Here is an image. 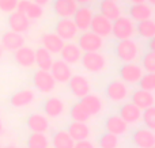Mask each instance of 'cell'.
Returning <instances> with one entry per match:
<instances>
[{"label": "cell", "mask_w": 155, "mask_h": 148, "mask_svg": "<svg viewBox=\"0 0 155 148\" xmlns=\"http://www.w3.org/2000/svg\"><path fill=\"white\" fill-rule=\"evenodd\" d=\"M52 7L59 18H72L79 4L75 0H53Z\"/></svg>", "instance_id": "22"}, {"label": "cell", "mask_w": 155, "mask_h": 148, "mask_svg": "<svg viewBox=\"0 0 155 148\" xmlns=\"http://www.w3.org/2000/svg\"><path fill=\"white\" fill-rule=\"evenodd\" d=\"M33 86L35 90H38L42 94H49L54 90L56 87V80L52 76V73L49 71L44 69H37L33 75Z\"/></svg>", "instance_id": "6"}, {"label": "cell", "mask_w": 155, "mask_h": 148, "mask_svg": "<svg viewBox=\"0 0 155 148\" xmlns=\"http://www.w3.org/2000/svg\"><path fill=\"white\" fill-rule=\"evenodd\" d=\"M147 3L151 5V7H155V0H147Z\"/></svg>", "instance_id": "46"}, {"label": "cell", "mask_w": 155, "mask_h": 148, "mask_svg": "<svg viewBox=\"0 0 155 148\" xmlns=\"http://www.w3.org/2000/svg\"><path fill=\"white\" fill-rule=\"evenodd\" d=\"M154 83H155V73H154Z\"/></svg>", "instance_id": "50"}, {"label": "cell", "mask_w": 155, "mask_h": 148, "mask_svg": "<svg viewBox=\"0 0 155 148\" xmlns=\"http://www.w3.org/2000/svg\"><path fill=\"white\" fill-rule=\"evenodd\" d=\"M132 143L137 148H150L155 144V132L148 128H139L132 133Z\"/></svg>", "instance_id": "17"}, {"label": "cell", "mask_w": 155, "mask_h": 148, "mask_svg": "<svg viewBox=\"0 0 155 148\" xmlns=\"http://www.w3.org/2000/svg\"><path fill=\"white\" fill-rule=\"evenodd\" d=\"M27 148H49V140L45 133H35L27 137Z\"/></svg>", "instance_id": "34"}, {"label": "cell", "mask_w": 155, "mask_h": 148, "mask_svg": "<svg viewBox=\"0 0 155 148\" xmlns=\"http://www.w3.org/2000/svg\"><path fill=\"white\" fill-rule=\"evenodd\" d=\"M112 23L110 19L104 16L102 14H94L93 21L90 24V30L102 38H107L112 35Z\"/></svg>", "instance_id": "13"}, {"label": "cell", "mask_w": 155, "mask_h": 148, "mask_svg": "<svg viewBox=\"0 0 155 148\" xmlns=\"http://www.w3.org/2000/svg\"><path fill=\"white\" fill-rule=\"evenodd\" d=\"M3 57V49H2V46H0V59Z\"/></svg>", "instance_id": "48"}, {"label": "cell", "mask_w": 155, "mask_h": 148, "mask_svg": "<svg viewBox=\"0 0 155 148\" xmlns=\"http://www.w3.org/2000/svg\"><path fill=\"white\" fill-rule=\"evenodd\" d=\"M4 148H18V147H15V146H5Z\"/></svg>", "instance_id": "49"}, {"label": "cell", "mask_w": 155, "mask_h": 148, "mask_svg": "<svg viewBox=\"0 0 155 148\" xmlns=\"http://www.w3.org/2000/svg\"><path fill=\"white\" fill-rule=\"evenodd\" d=\"M75 140L70 136L67 130H59L52 136V147L53 148H74Z\"/></svg>", "instance_id": "32"}, {"label": "cell", "mask_w": 155, "mask_h": 148, "mask_svg": "<svg viewBox=\"0 0 155 148\" xmlns=\"http://www.w3.org/2000/svg\"><path fill=\"white\" fill-rule=\"evenodd\" d=\"M99 14H102L104 16H106L110 21H114L118 16L123 15V7L118 4V2L114 0H102L98 5Z\"/></svg>", "instance_id": "27"}, {"label": "cell", "mask_w": 155, "mask_h": 148, "mask_svg": "<svg viewBox=\"0 0 155 148\" xmlns=\"http://www.w3.org/2000/svg\"><path fill=\"white\" fill-rule=\"evenodd\" d=\"M71 118L74 120V121H78V122H86L88 118H90V116L87 114V111L84 110V108L82 106V103L80 102H76L75 105L71 108Z\"/></svg>", "instance_id": "36"}, {"label": "cell", "mask_w": 155, "mask_h": 148, "mask_svg": "<svg viewBox=\"0 0 155 148\" xmlns=\"http://www.w3.org/2000/svg\"><path fill=\"white\" fill-rule=\"evenodd\" d=\"M26 127L30 132L46 133L49 130V120L48 117L41 113H33L27 117Z\"/></svg>", "instance_id": "21"}, {"label": "cell", "mask_w": 155, "mask_h": 148, "mask_svg": "<svg viewBox=\"0 0 155 148\" xmlns=\"http://www.w3.org/2000/svg\"><path fill=\"white\" fill-rule=\"evenodd\" d=\"M68 88L75 98H83L91 92V84L86 76L83 75H72L68 80Z\"/></svg>", "instance_id": "9"}, {"label": "cell", "mask_w": 155, "mask_h": 148, "mask_svg": "<svg viewBox=\"0 0 155 148\" xmlns=\"http://www.w3.org/2000/svg\"><path fill=\"white\" fill-rule=\"evenodd\" d=\"M139 87L146 91H155V83H154V73H143V76L139 80Z\"/></svg>", "instance_id": "39"}, {"label": "cell", "mask_w": 155, "mask_h": 148, "mask_svg": "<svg viewBox=\"0 0 155 148\" xmlns=\"http://www.w3.org/2000/svg\"><path fill=\"white\" fill-rule=\"evenodd\" d=\"M14 60L22 68H33L35 65V50L23 45L14 52Z\"/></svg>", "instance_id": "15"}, {"label": "cell", "mask_w": 155, "mask_h": 148, "mask_svg": "<svg viewBox=\"0 0 155 148\" xmlns=\"http://www.w3.org/2000/svg\"><path fill=\"white\" fill-rule=\"evenodd\" d=\"M116 54L123 63L136 61L140 56V45L135 40H121L116 45Z\"/></svg>", "instance_id": "3"}, {"label": "cell", "mask_w": 155, "mask_h": 148, "mask_svg": "<svg viewBox=\"0 0 155 148\" xmlns=\"http://www.w3.org/2000/svg\"><path fill=\"white\" fill-rule=\"evenodd\" d=\"M41 45L52 54H59L63 45H64V41L56 33H45L41 35Z\"/></svg>", "instance_id": "28"}, {"label": "cell", "mask_w": 155, "mask_h": 148, "mask_svg": "<svg viewBox=\"0 0 155 148\" xmlns=\"http://www.w3.org/2000/svg\"><path fill=\"white\" fill-rule=\"evenodd\" d=\"M67 132L70 133V136L75 141L86 140V139L90 137V128H88V125L84 124V122L72 121L70 124V127H68Z\"/></svg>", "instance_id": "30"}, {"label": "cell", "mask_w": 155, "mask_h": 148, "mask_svg": "<svg viewBox=\"0 0 155 148\" xmlns=\"http://www.w3.org/2000/svg\"><path fill=\"white\" fill-rule=\"evenodd\" d=\"M52 64H53V54L46 50L44 46L38 48L35 50V65L38 67V69L51 71Z\"/></svg>", "instance_id": "31"}, {"label": "cell", "mask_w": 155, "mask_h": 148, "mask_svg": "<svg viewBox=\"0 0 155 148\" xmlns=\"http://www.w3.org/2000/svg\"><path fill=\"white\" fill-rule=\"evenodd\" d=\"M136 34V23L129 16L121 15L112 23V35L116 40H129Z\"/></svg>", "instance_id": "1"}, {"label": "cell", "mask_w": 155, "mask_h": 148, "mask_svg": "<svg viewBox=\"0 0 155 148\" xmlns=\"http://www.w3.org/2000/svg\"><path fill=\"white\" fill-rule=\"evenodd\" d=\"M118 75L121 80H124L127 84H136L143 76V68L135 61L124 63L118 69Z\"/></svg>", "instance_id": "7"}, {"label": "cell", "mask_w": 155, "mask_h": 148, "mask_svg": "<svg viewBox=\"0 0 155 148\" xmlns=\"http://www.w3.org/2000/svg\"><path fill=\"white\" fill-rule=\"evenodd\" d=\"M35 99V94L31 88H23L14 92L10 98V103L15 109H23L30 106Z\"/></svg>", "instance_id": "18"}, {"label": "cell", "mask_w": 155, "mask_h": 148, "mask_svg": "<svg viewBox=\"0 0 155 148\" xmlns=\"http://www.w3.org/2000/svg\"><path fill=\"white\" fill-rule=\"evenodd\" d=\"M131 102L135 103L139 109L144 110L147 108L155 105V97L153 91H146V90H136L131 94Z\"/></svg>", "instance_id": "26"}, {"label": "cell", "mask_w": 155, "mask_h": 148, "mask_svg": "<svg viewBox=\"0 0 155 148\" xmlns=\"http://www.w3.org/2000/svg\"><path fill=\"white\" fill-rule=\"evenodd\" d=\"M142 68L146 72L155 73V52L150 50L142 57Z\"/></svg>", "instance_id": "38"}, {"label": "cell", "mask_w": 155, "mask_h": 148, "mask_svg": "<svg viewBox=\"0 0 155 148\" xmlns=\"http://www.w3.org/2000/svg\"><path fill=\"white\" fill-rule=\"evenodd\" d=\"M150 148H155V144H154V146H153V147H150Z\"/></svg>", "instance_id": "51"}, {"label": "cell", "mask_w": 155, "mask_h": 148, "mask_svg": "<svg viewBox=\"0 0 155 148\" xmlns=\"http://www.w3.org/2000/svg\"><path fill=\"white\" fill-rule=\"evenodd\" d=\"M52 76L54 78L56 83H68V80L72 76V69H71V65L67 64L64 60L59 59V60H53V64L51 67Z\"/></svg>", "instance_id": "14"}, {"label": "cell", "mask_w": 155, "mask_h": 148, "mask_svg": "<svg viewBox=\"0 0 155 148\" xmlns=\"http://www.w3.org/2000/svg\"><path fill=\"white\" fill-rule=\"evenodd\" d=\"M60 56H61V60H64L67 64L75 65L78 63H80L82 50H80V48L78 46V43L67 41V42H64L61 50H60Z\"/></svg>", "instance_id": "19"}, {"label": "cell", "mask_w": 155, "mask_h": 148, "mask_svg": "<svg viewBox=\"0 0 155 148\" xmlns=\"http://www.w3.org/2000/svg\"><path fill=\"white\" fill-rule=\"evenodd\" d=\"M129 2L134 4V3H144V2H147V0H129Z\"/></svg>", "instance_id": "45"}, {"label": "cell", "mask_w": 155, "mask_h": 148, "mask_svg": "<svg viewBox=\"0 0 155 148\" xmlns=\"http://www.w3.org/2000/svg\"><path fill=\"white\" fill-rule=\"evenodd\" d=\"M44 113L46 114V117L49 118H57L60 117L65 110V103L63 99L57 97H49L44 101Z\"/></svg>", "instance_id": "20"}, {"label": "cell", "mask_w": 155, "mask_h": 148, "mask_svg": "<svg viewBox=\"0 0 155 148\" xmlns=\"http://www.w3.org/2000/svg\"><path fill=\"white\" fill-rule=\"evenodd\" d=\"M104 38L91 30L82 31L78 35V46L82 52H99L104 48Z\"/></svg>", "instance_id": "4"}, {"label": "cell", "mask_w": 155, "mask_h": 148, "mask_svg": "<svg viewBox=\"0 0 155 148\" xmlns=\"http://www.w3.org/2000/svg\"><path fill=\"white\" fill-rule=\"evenodd\" d=\"M105 128L106 132L116 136H123L128 132V124L120 116H109L105 121Z\"/></svg>", "instance_id": "29"}, {"label": "cell", "mask_w": 155, "mask_h": 148, "mask_svg": "<svg viewBox=\"0 0 155 148\" xmlns=\"http://www.w3.org/2000/svg\"><path fill=\"white\" fill-rule=\"evenodd\" d=\"M136 34L144 40H150L155 35V21L153 18L146 21L137 22L136 24Z\"/></svg>", "instance_id": "33"}, {"label": "cell", "mask_w": 155, "mask_h": 148, "mask_svg": "<svg viewBox=\"0 0 155 148\" xmlns=\"http://www.w3.org/2000/svg\"><path fill=\"white\" fill-rule=\"evenodd\" d=\"M30 22L31 21H30L23 12H21V11H18V10L12 11V12L8 15V19H7L10 30L21 33V34H25V33H27L30 30Z\"/></svg>", "instance_id": "12"}, {"label": "cell", "mask_w": 155, "mask_h": 148, "mask_svg": "<svg viewBox=\"0 0 155 148\" xmlns=\"http://www.w3.org/2000/svg\"><path fill=\"white\" fill-rule=\"evenodd\" d=\"M105 92H106V97L109 101H112V102H114V103H121L129 97L131 90H129L128 84L124 80H121V79H114V80H112L106 86Z\"/></svg>", "instance_id": "5"}, {"label": "cell", "mask_w": 155, "mask_h": 148, "mask_svg": "<svg viewBox=\"0 0 155 148\" xmlns=\"http://www.w3.org/2000/svg\"><path fill=\"white\" fill-rule=\"evenodd\" d=\"M54 33L63 41H72L74 38L78 37L79 30L72 18H60L54 24Z\"/></svg>", "instance_id": "8"}, {"label": "cell", "mask_w": 155, "mask_h": 148, "mask_svg": "<svg viewBox=\"0 0 155 148\" xmlns=\"http://www.w3.org/2000/svg\"><path fill=\"white\" fill-rule=\"evenodd\" d=\"M16 10L23 12L30 21H38L44 15V8L31 0H18Z\"/></svg>", "instance_id": "23"}, {"label": "cell", "mask_w": 155, "mask_h": 148, "mask_svg": "<svg viewBox=\"0 0 155 148\" xmlns=\"http://www.w3.org/2000/svg\"><path fill=\"white\" fill-rule=\"evenodd\" d=\"M23 45H25L23 34L12 31V30H8V31L3 33L2 38H0V46L5 52H15L16 49H19Z\"/></svg>", "instance_id": "11"}, {"label": "cell", "mask_w": 155, "mask_h": 148, "mask_svg": "<svg viewBox=\"0 0 155 148\" xmlns=\"http://www.w3.org/2000/svg\"><path fill=\"white\" fill-rule=\"evenodd\" d=\"M0 148H2V144H0Z\"/></svg>", "instance_id": "53"}, {"label": "cell", "mask_w": 155, "mask_h": 148, "mask_svg": "<svg viewBox=\"0 0 155 148\" xmlns=\"http://www.w3.org/2000/svg\"><path fill=\"white\" fill-rule=\"evenodd\" d=\"M18 0H0V11L5 14H11L16 10Z\"/></svg>", "instance_id": "40"}, {"label": "cell", "mask_w": 155, "mask_h": 148, "mask_svg": "<svg viewBox=\"0 0 155 148\" xmlns=\"http://www.w3.org/2000/svg\"><path fill=\"white\" fill-rule=\"evenodd\" d=\"M148 49H150L151 52H155V35L148 40Z\"/></svg>", "instance_id": "42"}, {"label": "cell", "mask_w": 155, "mask_h": 148, "mask_svg": "<svg viewBox=\"0 0 155 148\" xmlns=\"http://www.w3.org/2000/svg\"><path fill=\"white\" fill-rule=\"evenodd\" d=\"M82 65L87 72L90 73H99L106 71L107 68V57L99 52H84L82 54Z\"/></svg>", "instance_id": "2"}, {"label": "cell", "mask_w": 155, "mask_h": 148, "mask_svg": "<svg viewBox=\"0 0 155 148\" xmlns=\"http://www.w3.org/2000/svg\"><path fill=\"white\" fill-rule=\"evenodd\" d=\"M74 148H95L94 144L91 141H88L87 139L86 140H79V141H75V146Z\"/></svg>", "instance_id": "41"}, {"label": "cell", "mask_w": 155, "mask_h": 148, "mask_svg": "<svg viewBox=\"0 0 155 148\" xmlns=\"http://www.w3.org/2000/svg\"><path fill=\"white\" fill-rule=\"evenodd\" d=\"M128 15L134 22H142V21H146V19L153 18L154 10L147 2L134 3V4L129 5Z\"/></svg>", "instance_id": "16"}, {"label": "cell", "mask_w": 155, "mask_h": 148, "mask_svg": "<svg viewBox=\"0 0 155 148\" xmlns=\"http://www.w3.org/2000/svg\"><path fill=\"white\" fill-rule=\"evenodd\" d=\"M2 133H3V121L0 120V135H2Z\"/></svg>", "instance_id": "47"}, {"label": "cell", "mask_w": 155, "mask_h": 148, "mask_svg": "<svg viewBox=\"0 0 155 148\" xmlns=\"http://www.w3.org/2000/svg\"><path fill=\"white\" fill-rule=\"evenodd\" d=\"M26 148H27V147H26Z\"/></svg>", "instance_id": "54"}, {"label": "cell", "mask_w": 155, "mask_h": 148, "mask_svg": "<svg viewBox=\"0 0 155 148\" xmlns=\"http://www.w3.org/2000/svg\"><path fill=\"white\" fill-rule=\"evenodd\" d=\"M118 116L127 122V124H137L142 120V109H139L135 103L128 102L124 103L118 110Z\"/></svg>", "instance_id": "24"}, {"label": "cell", "mask_w": 155, "mask_h": 148, "mask_svg": "<svg viewBox=\"0 0 155 148\" xmlns=\"http://www.w3.org/2000/svg\"><path fill=\"white\" fill-rule=\"evenodd\" d=\"M114 2H118V0H114Z\"/></svg>", "instance_id": "52"}, {"label": "cell", "mask_w": 155, "mask_h": 148, "mask_svg": "<svg viewBox=\"0 0 155 148\" xmlns=\"http://www.w3.org/2000/svg\"><path fill=\"white\" fill-rule=\"evenodd\" d=\"M80 103H82V106L84 108V110L87 111V114L90 117L99 114L102 111V109H104L102 99L97 94H91V92L87 94L86 97L80 98Z\"/></svg>", "instance_id": "25"}, {"label": "cell", "mask_w": 155, "mask_h": 148, "mask_svg": "<svg viewBox=\"0 0 155 148\" xmlns=\"http://www.w3.org/2000/svg\"><path fill=\"white\" fill-rule=\"evenodd\" d=\"M118 136L113 135V133H102L98 139V146L99 148H118Z\"/></svg>", "instance_id": "35"}, {"label": "cell", "mask_w": 155, "mask_h": 148, "mask_svg": "<svg viewBox=\"0 0 155 148\" xmlns=\"http://www.w3.org/2000/svg\"><path fill=\"white\" fill-rule=\"evenodd\" d=\"M142 120L146 128L155 132V105L151 108H147L142 111Z\"/></svg>", "instance_id": "37"}, {"label": "cell", "mask_w": 155, "mask_h": 148, "mask_svg": "<svg viewBox=\"0 0 155 148\" xmlns=\"http://www.w3.org/2000/svg\"><path fill=\"white\" fill-rule=\"evenodd\" d=\"M93 16H94V10L90 5H79L72 16V21L75 22L79 31H86V30H90Z\"/></svg>", "instance_id": "10"}, {"label": "cell", "mask_w": 155, "mask_h": 148, "mask_svg": "<svg viewBox=\"0 0 155 148\" xmlns=\"http://www.w3.org/2000/svg\"><path fill=\"white\" fill-rule=\"evenodd\" d=\"M31 2H34L35 4L41 5V7H45V5H48L51 3V0H31Z\"/></svg>", "instance_id": "43"}, {"label": "cell", "mask_w": 155, "mask_h": 148, "mask_svg": "<svg viewBox=\"0 0 155 148\" xmlns=\"http://www.w3.org/2000/svg\"><path fill=\"white\" fill-rule=\"evenodd\" d=\"M75 2L78 3V4H82V5H88V4H91V3H93L94 0H75Z\"/></svg>", "instance_id": "44"}]
</instances>
